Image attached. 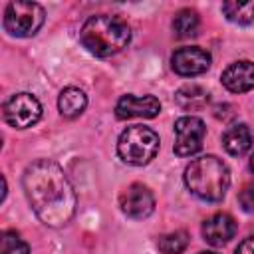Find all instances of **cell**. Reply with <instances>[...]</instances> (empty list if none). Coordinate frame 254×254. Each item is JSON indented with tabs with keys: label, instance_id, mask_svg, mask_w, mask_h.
<instances>
[{
	"label": "cell",
	"instance_id": "obj_4",
	"mask_svg": "<svg viewBox=\"0 0 254 254\" xmlns=\"http://www.w3.org/2000/svg\"><path fill=\"white\" fill-rule=\"evenodd\" d=\"M157 151L159 135L145 125H131L117 139V153L127 165L143 167L155 159Z\"/></svg>",
	"mask_w": 254,
	"mask_h": 254
},
{
	"label": "cell",
	"instance_id": "obj_5",
	"mask_svg": "<svg viewBox=\"0 0 254 254\" xmlns=\"http://www.w3.org/2000/svg\"><path fill=\"white\" fill-rule=\"evenodd\" d=\"M46 20V12L40 4L36 2H8L4 10V28L8 34L16 38H30L34 36Z\"/></svg>",
	"mask_w": 254,
	"mask_h": 254
},
{
	"label": "cell",
	"instance_id": "obj_23",
	"mask_svg": "<svg viewBox=\"0 0 254 254\" xmlns=\"http://www.w3.org/2000/svg\"><path fill=\"white\" fill-rule=\"evenodd\" d=\"M198 254H216V252H198Z\"/></svg>",
	"mask_w": 254,
	"mask_h": 254
},
{
	"label": "cell",
	"instance_id": "obj_10",
	"mask_svg": "<svg viewBox=\"0 0 254 254\" xmlns=\"http://www.w3.org/2000/svg\"><path fill=\"white\" fill-rule=\"evenodd\" d=\"M159 111H161V103H159V99L155 95H133V93H127L115 105V115L119 119H131V117L151 119V117L159 115Z\"/></svg>",
	"mask_w": 254,
	"mask_h": 254
},
{
	"label": "cell",
	"instance_id": "obj_9",
	"mask_svg": "<svg viewBox=\"0 0 254 254\" xmlns=\"http://www.w3.org/2000/svg\"><path fill=\"white\" fill-rule=\"evenodd\" d=\"M171 67L175 73H179L183 77L200 75L210 67V54L196 46L179 48L171 58Z\"/></svg>",
	"mask_w": 254,
	"mask_h": 254
},
{
	"label": "cell",
	"instance_id": "obj_21",
	"mask_svg": "<svg viewBox=\"0 0 254 254\" xmlns=\"http://www.w3.org/2000/svg\"><path fill=\"white\" fill-rule=\"evenodd\" d=\"M234 254H254V236L244 238V240L238 244V248H236Z\"/></svg>",
	"mask_w": 254,
	"mask_h": 254
},
{
	"label": "cell",
	"instance_id": "obj_7",
	"mask_svg": "<svg viewBox=\"0 0 254 254\" xmlns=\"http://www.w3.org/2000/svg\"><path fill=\"white\" fill-rule=\"evenodd\" d=\"M206 135V127L200 117L185 115L175 121V155L190 157L202 149V141Z\"/></svg>",
	"mask_w": 254,
	"mask_h": 254
},
{
	"label": "cell",
	"instance_id": "obj_2",
	"mask_svg": "<svg viewBox=\"0 0 254 254\" xmlns=\"http://www.w3.org/2000/svg\"><path fill=\"white\" fill-rule=\"evenodd\" d=\"M129 40H131V28L119 16H109V14L91 16L83 22L79 30L81 46L97 58H109L119 54L123 48H127Z\"/></svg>",
	"mask_w": 254,
	"mask_h": 254
},
{
	"label": "cell",
	"instance_id": "obj_13",
	"mask_svg": "<svg viewBox=\"0 0 254 254\" xmlns=\"http://www.w3.org/2000/svg\"><path fill=\"white\" fill-rule=\"evenodd\" d=\"M222 147L228 155L240 157L252 147V133L246 123H234L222 133Z\"/></svg>",
	"mask_w": 254,
	"mask_h": 254
},
{
	"label": "cell",
	"instance_id": "obj_8",
	"mask_svg": "<svg viewBox=\"0 0 254 254\" xmlns=\"http://www.w3.org/2000/svg\"><path fill=\"white\" fill-rule=\"evenodd\" d=\"M119 206L121 210L129 216V218H135V220H143L147 218L153 210H155V196L153 192L141 185V183H133L129 185L121 196H119Z\"/></svg>",
	"mask_w": 254,
	"mask_h": 254
},
{
	"label": "cell",
	"instance_id": "obj_11",
	"mask_svg": "<svg viewBox=\"0 0 254 254\" xmlns=\"http://www.w3.org/2000/svg\"><path fill=\"white\" fill-rule=\"evenodd\" d=\"M222 85L232 91V93H244L254 87V64L248 60H240L230 64L222 75H220Z\"/></svg>",
	"mask_w": 254,
	"mask_h": 254
},
{
	"label": "cell",
	"instance_id": "obj_3",
	"mask_svg": "<svg viewBox=\"0 0 254 254\" xmlns=\"http://www.w3.org/2000/svg\"><path fill=\"white\" fill-rule=\"evenodd\" d=\"M185 185L196 198L206 202H216L228 190L230 171L222 159L214 155H204L187 165Z\"/></svg>",
	"mask_w": 254,
	"mask_h": 254
},
{
	"label": "cell",
	"instance_id": "obj_22",
	"mask_svg": "<svg viewBox=\"0 0 254 254\" xmlns=\"http://www.w3.org/2000/svg\"><path fill=\"white\" fill-rule=\"evenodd\" d=\"M250 171L254 173V153H252V157H250Z\"/></svg>",
	"mask_w": 254,
	"mask_h": 254
},
{
	"label": "cell",
	"instance_id": "obj_14",
	"mask_svg": "<svg viewBox=\"0 0 254 254\" xmlns=\"http://www.w3.org/2000/svg\"><path fill=\"white\" fill-rule=\"evenodd\" d=\"M85 107H87V95L79 87H65L58 97V109L67 119L81 115Z\"/></svg>",
	"mask_w": 254,
	"mask_h": 254
},
{
	"label": "cell",
	"instance_id": "obj_1",
	"mask_svg": "<svg viewBox=\"0 0 254 254\" xmlns=\"http://www.w3.org/2000/svg\"><path fill=\"white\" fill-rule=\"evenodd\" d=\"M22 187L32 210L46 226L60 228L75 214V190L58 163L50 159L34 161L24 171Z\"/></svg>",
	"mask_w": 254,
	"mask_h": 254
},
{
	"label": "cell",
	"instance_id": "obj_6",
	"mask_svg": "<svg viewBox=\"0 0 254 254\" xmlns=\"http://www.w3.org/2000/svg\"><path fill=\"white\" fill-rule=\"evenodd\" d=\"M2 115L8 125L16 129H28L34 123H38V119L42 117V105L36 95L22 91V93H14L4 101Z\"/></svg>",
	"mask_w": 254,
	"mask_h": 254
},
{
	"label": "cell",
	"instance_id": "obj_20",
	"mask_svg": "<svg viewBox=\"0 0 254 254\" xmlns=\"http://www.w3.org/2000/svg\"><path fill=\"white\" fill-rule=\"evenodd\" d=\"M238 202L242 210L254 214V183H248L240 192H238Z\"/></svg>",
	"mask_w": 254,
	"mask_h": 254
},
{
	"label": "cell",
	"instance_id": "obj_15",
	"mask_svg": "<svg viewBox=\"0 0 254 254\" xmlns=\"http://www.w3.org/2000/svg\"><path fill=\"white\" fill-rule=\"evenodd\" d=\"M175 101L181 109L185 111H198L208 105V91L202 89L200 85H183L175 93Z\"/></svg>",
	"mask_w": 254,
	"mask_h": 254
},
{
	"label": "cell",
	"instance_id": "obj_17",
	"mask_svg": "<svg viewBox=\"0 0 254 254\" xmlns=\"http://www.w3.org/2000/svg\"><path fill=\"white\" fill-rule=\"evenodd\" d=\"M222 14L226 16V20L234 24H250L254 22V0H228L222 4Z\"/></svg>",
	"mask_w": 254,
	"mask_h": 254
},
{
	"label": "cell",
	"instance_id": "obj_16",
	"mask_svg": "<svg viewBox=\"0 0 254 254\" xmlns=\"http://www.w3.org/2000/svg\"><path fill=\"white\" fill-rule=\"evenodd\" d=\"M198 26H200V20H198V14L190 8H185V10H179L173 18V32L177 38H190V36H196L198 32Z\"/></svg>",
	"mask_w": 254,
	"mask_h": 254
},
{
	"label": "cell",
	"instance_id": "obj_19",
	"mask_svg": "<svg viewBox=\"0 0 254 254\" xmlns=\"http://www.w3.org/2000/svg\"><path fill=\"white\" fill-rule=\"evenodd\" d=\"M30 248L28 244L12 230L2 232L0 236V254H28Z\"/></svg>",
	"mask_w": 254,
	"mask_h": 254
},
{
	"label": "cell",
	"instance_id": "obj_12",
	"mask_svg": "<svg viewBox=\"0 0 254 254\" xmlns=\"http://www.w3.org/2000/svg\"><path fill=\"white\" fill-rule=\"evenodd\" d=\"M236 234V222L226 212H216L202 222V238L210 246H222Z\"/></svg>",
	"mask_w": 254,
	"mask_h": 254
},
{
	"label": "cell",
	"instance_id": "obj_18",
	"mask_svg": "<svg viewBox=\"0 0 254 254\" xmlns=\"http://www.w3.org/2000/svg\"><path fill=\"white\" fill-rule=\"evenodd\" d=\"M187 246H189V234L185 230H175V232L163 234L157 240V248L163 254H181Z\"/></svg>",
	"mask_w": 254,
	"mask_h": 254
}]
</instances>
